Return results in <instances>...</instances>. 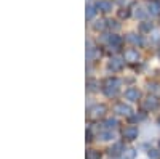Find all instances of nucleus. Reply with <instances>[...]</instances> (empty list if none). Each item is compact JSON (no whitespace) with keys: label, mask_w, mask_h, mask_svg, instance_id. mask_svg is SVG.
<instances>
[{"label":"nucleus","mask_w":160,"mask_h":159,"mask_svg":"<svg viewBox=\"0 0 160 159\" xmlns=\"http://www.w3.org/2000/svg\"><path fill=\"white\" fill-rule=\"evenodd\" d=\"M120 85H122V82H120V79L117 77H109L104 81V85H102V92L108 97H115L118 93V88Z\"/></svg>","instance_id":"1"},{"label":"nucleus","mask_w":160,"mask_h":159,"mask_svg":"<svg viewBox=\"0 0 160 159\" xmlns=\"http://www.w3.org/2000/svg\"><path fill=\"white\" fill-rule=\"evenodd\" d=\"M157 106H158V100L154 95H149L148 98L142 101V108L146 111H154V109H157Z\"/></svg>","instance_id":"2"},{"label":"nucleus","mask_w":160,"mask_h":159,"mask_svg":"<svg viewBox=\"0 0 160 159\" xmlns=\"http://www.w3.org/2000/svg\"><path fill=\"white\" fill-rule=\"evenodd\" d=\"M108 111L106 109V106L104 104H95V106H91L90 108V117L91 119H98V117H101V116H104V113Z\"/></svg>","instance_id":"3"},{"label":"nucleus","mask_w":160,"mask_h":159,"mask_svg":"<svg viewBox=\"0 0 160 159\" xmlns=\"http://www.w3.org/2000/svg\"><path fill=\"white\" fill-rule=\"evenodd\" d=\"M122 135H123V138L125 140H135V138H138V129L135 127V125H127L125 129H123V132H122Z\"/></svg>","instance_id":"4"},{"label":"nucleus","mask_w":160,"mask_h":159,"mask_svg":"<svg viewBox=\"0 0 160 159\" xmlns=\"http://www.w3.org/2000/svg\"><path fill=\"white\" fill-rule=\"evenodd\" d=\"M125 98L128 101H138L141 98V92L136 87H130V88L125 90Z\"/></svg>","instance_id":"5"},{"label":"nucleus","mask_w":160,"mask_h":159,"mask_svg":"<svg viewBox=\"0 0 160 159\" xmlns=\"http://www.w3.org/2000/svg\"><path fill=\"white\" fill-rule=\"evenodd\" d=\"M114 113L122 114V116H131L133 109H131V106H128V104H125V103H117V104L114 106Z\"/></svg>","instance_id":"6"},{"label":"nucleus","mask_w":160,"mask_h":159,"mask_svg":"<svg viewBox=\"0 0 160 159\" xmlns=\"http://www.w3.org/2000/svg\"><path fill=\"white\" fill-rule=\"evenodd\" d=\"M123 61H125V60H120V58H117V56L111 58V61L108 63V69H109V71H112V72L120 71V69L123 68Z\"/></svg>","instance_id":"7"},{"label":"nucleus","mask_w":160,"mask_h":159,"mask_svg":"<svg viewBox=\"0 0 160 159\" xmlns=\"http://www.w3.org/2000/svg\"><path fill=\"white\" fill-rule=\"evenodd\" d=\"M123 60L128 61V63H138V61H139V53H138V50H133V48L127 50V51L123 53Z\"/></svg>","instance_id":"8"},{"label":"nucleus","mask_w":160,"mask_h":159,"mask_svg":"<svg viewBox=\"0 0 160 159\" xmlns=\"http://www.w3.org/2000/svg\"><path fill=\"white\" fill-rule=\"evenodd\" d=\"M104 39H106V40H108L111 45H112V48H114V50H117V48L120 47V44H122V37H118L117 34H108Z\"/></svg>","instance_id":"9"},{"label":"nucleus","mask_w":160,"mask_h":159,"mask_svg":"<svg viewBox=\"0 0 160 159\" xmlns=\"http://www.w3.org/2000/svg\"><path fill=\"white\" fill-rule=\"evenodd\" d=\"M95 7H96V10L104 11V13H108V11L112 10V3L109 2V0H99V2L95 3Z\"/></svg>","instance_id":"10"},{"label":"nucleus","mask_w":160,"mask_h":159,"mask_svg":"<svg viewBox=\"0 0 160 159\" xmlns=\"http://www.w3.org/2000/svg\"><path fill=\"white\" fill-rule=\"evenodd\" d=\"M148 8L151 15H160V0H151L148 3Z\"/></svg>","instance_id":"11"},{"label":"nucleus","mask_w":160,"mask_h":159,"mask_svg":"<svg viewBox=\"0 0 160 159\" xmlns=\"http://www.w3.org/2000/svg\"><path fill=\"white\" fill-rule=\"evenodd\" d=\"M127 40H128V42H131L133 45H139V47H141V45L144 44L142 37H141V35H138V34H128Z\"/></svg>","instance_id":"12"},{"label":"nucleus","mask_w":160,"mask_h":159,"mask_svg":"<svg viewBox=\"0 0 160 159\" xmlns=\"http://www.w3.org/2000/svg\"><path fill=\"white\" fill-rule=\"evenodd\" d=\"M117 119H112V117H109V119H106V121L102 122V127L106 129V130H109V132H112V129H115L117 127Z\"/></svg>","instance_id":"13"},{"label":"nucleus","mask_w":160,"mask_h":159,"mask_svg":"<svg viewBox=\"0 0 160 159\" xmlns=\"http://www.w3.org/2000/svg\"><path fill=\"white\" fill-rule=\"evenodd\" d=\"M123 151H125L123 145H122V143H115L114 146H111V150H109V154H111V156H117V154H122Z\"/></svg>","instance_id":"14"},{"label":"nucleus","mask_w":160,"mask_h":159,"mask_svg":"<svg viewBox=\"0 0 160 159\" xmlns=\"http://www.w3.org/2000/svg\"><path fill=\"white\" fill-rule=\"evenodd\" d=\"M122 157L123 159H135L136 157V150H133V148H128L122 153Z\"/></svg>","instance_id":"15"},{"label":"nucleus","mask_w":160,"mask_h":159,"mask_svg":"<svg viewBox=\"0 0 160 159\" xmlns=\"http://www.w3.org/2000/svg\"><path fill=\"white\" fill-rule=\"evenodd\" d=\"M98 138H99V140H102V141H108V140H112V138H114V134H112V132H109V130H106V132H99Z\"/></svg>","instance_id":"16"},{"label":"nucleus","mask_w":160,"mask_h":159,"mask_svg":"<svg viewBox=\"0 0 160 159\" xmlns=\"http://www.w3.org/2000/svg\"><path fill=\"white\" fill-rule=\"evenodd\" d=\"M146 15H148V11H144V8H142V7H136V8H135V16H136V18L144 19V18H146Z\"/></svg>","instance_id":"17"},{"label":"nucleus","mask_w":160,"mask_h":159,"mask_svg":"<svg viewBox=\"0 0 160 159\" xmlns=\"http://www.w3.org/2000/svg\"><path fill=\"white\" fill-rule=\"evenodd\" d=\"M95 13H96V7L90 3V5L87 7V19H91L93 16H95Z\"/></svg>","instance_id":"18"},{"label":"nucleus","mask_w":160,"mask_h":159,"mask_svg":"<svg viewBox=\"0 0 160 159\" xmlns=\"http://www.w3.org/2000/svg\"><path fill=\"white\" fill-rule=\"evenodd\" d=\"M87 159H101V154H99V151L90 150V151H87Z\"/></svg>","instance_id":"19"},{"label":"nucleus","mask_w":160,"mask_h":159,"mask_svg":"<svg viewBox=\"0 0 160 159\" xmlns=\"http://www.w3.org/2000/svg\"><path fill=\"white\" fill-rule=\"evenodd\" d=\"M106 23H108V21H104V19H99V21H96L95 24H93V28H95L96 31H98V29H104Z\"/></svg>","instance_id":"20"},{"label":"nucleus","mask_w":160,"mask_h":159,"mask_svg":"<svg viewBox=\"0 0 160 159\" xmlns=\"http://www.w3.org/2000/svg\"><path fill=\"white\" fill-rule=\"evenodd\" d=\"M141 31H152V23H148V21L141 23Z\"/></svg>","instance_id":"21"},{"label":"nucleus","mask_w":160,"mask_h":159,"mask_svg":"<svg viewBox=\"0 0 160 159\" xmlns=\"http://www.w3.org/2000/svg\"><path fill=\"white\" fill-rule=\"evenodd\" d=\"M151 40H152L154 44L160 42V32H158V31H154V32H152V39H151Z\"/></svg>","instance_id":"22"},{"label":"nucleus","mask_w":160,"mask_h":159,"mask_svg":"<svg viewBox=\"0 0 160 159\" xmlns=\"http://www.w3.org/2000/svg\"><path fill=\"white\" fill-rule=\"evenodd\" d=\"M118 16H120V18H128V16H130V11H128L127 8H122V10L118 11Z\"/></svg>","instance_id":"23"},{"label":"nucleus","mask_w":160,"mask_h":159,"mask_svg":"<svg viewBox=\"0 0 160 159\" xmlns=\"http://www.w3.org/2000/svg\"><path fill=\"white\" fill-rule=\"evenodd\" d=\"M88 90H96V87H98V82H95V81H88Z\"/></svg>","instance_id":"24"},{"label":"nucleus","mask_w":160,"mask_h":159,"mask_svg":"<svg viewBox=\"0 0 160 159\" xmlns=\"http://www.w3.org/2000/svg\"><path fill=\"white\" fill-rule=\"evenodd\" d=\"M160 156V153L157 151V150H149V157H152V159H157Z\"/></svg>","instance_id":"25"},{"label":"nucleus","mask_w":160,"mask_h":159,"mask_svg":"<svg viewBox=\"0 0 160 159\" xmlns=\"http://www.w3.org/2000/svg\"><path fill=\"white\" fill-rule=\"evenodd\" d=\"M108 26H109V28H114V29H118V28H120V26L117 24V21H112V19L108 21Z\"/></svg>","instance_id":"26"},{"label":"nucleus","mask_w":160,"mask_h":159,"mask_svg":"<svg viewBox=\"0 0 160 159\" xmlns=\"http://www.w3.org/2000/svg\"><path fill=\"white\" fill-rule=\"evenodd\" d=\"M144 117H146V114H135V116H131L133 121H142Z\"/></svg>","instance_id":"27"},{"label":"nucleus","mask_w":160,"mask_h":159,"mask_svg":"<svg viewBox=\"0 0 160 159\" xmlns=\"http://www.w3.org/2000/svg\"><path fill=\"white\" fill-rule=\"evenodd\" d=\"M117 2H123V0H117Z\"/></svg>","instance_id":"28"},{"label":"nucleus","mask_w":160,"mask_h":159,"mask_svg":"<svg viewBox=\"0 0 160 159\" xmlns=\"http://www.w3.org/2000/svg\"><path fill=\"white\" fill-rule=\"evenodd\" d=\"M158 125H160V119H158Z\"/></svg>","instance_id":"29"},{"label":"nucleus","mask_w":160,"mask_h":159,"mask_svg":"<svg viewBox=\"0 0 160 159\" xmlns=\"http://www.w3.org/2000/svg\"><path fill=\"white\" fill-rule=\"evenodd\" d=\"M158 146H160V141H158Z\"/></svg>","instance_id":"30"}]
</instances>
